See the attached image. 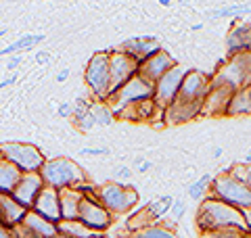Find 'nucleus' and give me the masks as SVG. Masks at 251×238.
Instances as JSON below:
<instances>
[{"instance_id":"obj_1","label":"nucleus","mask_w":251,"mask_h":238,"mask_svg":"<svg viewBox=\"0 0 251 238\" xmlns=\"http://www.w3.org/2000/svg\"><path fill=\"white\" fill-rule=\"evenodd\" d=\"M209 84L211 77L203 71H188L182 86H180L178 96L174 98V102L163 111V119H166L168 125H180L195 119L197 115H201L203 102L209 92Z\"/></svg>"},{"instance_id":"obj_2","label":"nucleus","mask_w":251,"mask_h":238,"mask_svg":"<svg viewBox=\"0 0 251 238\" xmlns=\"http://www.w3.org/2000/svg\"><path fill=\"white\" fill-rule=\"evenodd\" d=\"M197 228L201 234L214 232V230H224V228H239L247 232V224L243 217V211L230 207L214 196H205L197 209Z\"/></svg>"},{"instance_id":"obj_3","label":"nucleus","mask_w":251,"mask_h":238,"mask_svg":"<svg viewBox=\"0 0 251 238\" xmlns=\"http://www.w3.org/2000/svg\"><path fill=\"white\" fill-rule=\"evenodd\" d=\"M40 176L44 186L54 190H65V188H84L86 184V173L75 161L67 157H54L46 159L42 165Z\"/></svg>"},{"instance_id":"obj_4","label":"nucleus","mask_w":251,"mask_h":238,"mask_svg":"<svg viewBox=\"0 0 251 238\" xmlns=\"http://www.w3.org/2000/svg\"><path fill=\"white\" fill-rule=\"evenodd\" d=\"M84 192L92 194L97 201L103 205V207L111 213V215H122V213H128L130 209L136 207L138 203V192L132 186L120 184V182H111V184H103L97 190L90 188H82Z\"/></svg>"},{"instance_id":"obj_5","label":"nucleus","mask_w":251,"mask_h":238,"mask_svg":"<svg viewBox=\"0 0 251 238\" xmlns=\"http://www.w3.org/2000/svg\"><path fill=\"white\" fill-rule=\"evenodd\" d=\"M209 190H211L209 196H214V198H218V201L230 205V207H234V209H239V211L251 209V188L243 180H239L237 176H234L232 171L214 178Z\"/></svg>"},{"instance_id":"obj_6","label":"nucleus","mask_w":251,"mask_h":238,"mask_svg":"<svg viewBox=\"0 0 251 238\" xmlns=\"http://www.w3.org/2000/svg\"><path fill=\"white\" fill-rule=\"evenodd\" d=\"M84 79L92 96L99 102H107L109 92H111V57H109V50L92 54L88 65H86Z\"/></svg>"},{"instance_id":"obj_7","label":"nucleus","mask_w":251,"mask_h":238,"mask_svg":"<svg viewBox=\"0 0 251 238\" xmlns=\"http://www.w3.org/2000/svg\"><path fill=\"white\" fill-rule=\"evenodd\" d=\"M0 159H6L9 163H13L21 173H40L42 165L46 163L42 150L34 144H25V142L0 144Z\"/></svg>"},{"instance_id":"obj_8","label":"nucleus","mask_w":251,"mask_h":238,"mask_svg":"<svg viewBox=\"0 0 251 238\" xmlns=\"http://www.w3.org/2000/svg\"><path fill=\"white\" fill-rule=\"evenodd\" d=\"M145 100H153V84H149L140 75H134L128 84H124L120 90L113 92L107 98V105L111 107L113 115H120L124 109L138 105V102H145Z\"/></svg>"},{"instance_id":"obj_9","label":"nucleus","mask_w":251,"mask_h":238,"mask_svg":"<svg viewBox=\"0 0 251 238\" xmlns=\"http://www.w3.org/2000/svg\"><path fill=\"white\" fill-rule=\"evenodd\" d=\"M188 71H191V69L176 65L174 69H170L161 79H157V82H155V86H153V102H155L157 111H161V113H163V111H166L172 102H174V98L178 96L180 86H182Z\"/></svg>"},{"instance_id":"obj_10","label":"nucleus","mask_w":251,"mask_h":238,"mask_svg":"<svg viewBox=\"0 0 251 238\" xmlns=\"http://www.w3.org/2000/svg\"><path fill=\"white\" fill-rule=\"evenodd\" d=\"M77 221H82V224L86 228H90L92 232L103 234L105 230H109V226H111L113 215L92 194L84 192V198L80 203V211H77Z\"/></svg>"},{"instance_id":"obj_11","label":"nucleus","mask_w":251,"mask_h":238,"mask_svg":"<svg viewBox=\"0 0 251 238\" xmlns=\"http://www.w3.org/2000/svg\"><path fill=\"white\" fill-rule=\"evenodd\" d=\"M109 57H111V92H109L111 96L124 84H128L132 77L138 75V61L122 50H109Z\"/></svg>"},{"instance_id":"obj_12","label":"nucleus","mask_w":251,"mask_h":238,"mask_svg":"<svg viewBox=\"0 0 251 238\" xmlns=\"http://www.w3.org/2000/svg\"><path fill=\"white\" fill-rule=\"evenodd\" d=\"M174 67H176V59L172 57L168 50L161 48L159 52L151 54V57L145 59L143 63H138V75L143 79H147L149 84L155 86L157 79H161L170 69H174Z\"/></svg>"},{"instance_id":"obj_13","label":"nucleus","mask_w":251,"mask_h":238,"mask_svg":"<svg viewBox=\"0 0 251 238\" xmlns=\"http://www.w3.org/2000/svg\"><path fill=\"white\" fill-rule=\"evenodd\" d=\"M232 96H234V90L230 86L209 84V92L205 96V102H203L201 115H226Z\"/></svg>"},{"instance_id":"obj_14","label":"nucleus","mask_w":251,"mask_h":238,"mask_svg":"<svg viewBox=\"0 0 251 238\" xmlns=\"http://www.w3.org/2000/svg\"><path fill=\"white\" fill-rule=\"evenodd\" d=\"M42 188H44V182H42L40 173H23V178L19 180V184L11 196L21 205V207H25L29 211L34 207L38 194L42 192Z\"/></svg>"},{"instance_id":"obj_15","label":"nucleus","mask_w":251,"mask_h":238,"mask_svg":"<svg viewBox=\"0 0 251 238\" xmlns=\"http://www.w3.org/2000/svg\"><path fill=\"white\" fill-rule=\"evenodd\" d=\"M120 50L130 54L132 59H136L138 63H143L145 59H149L151 54L159 52L161 50V44L155 36H134V38H128L126 42H122Z\"/></svg>"},{"instance_id":"obj_16","label":"nucleus","mask_w":251,"mask_h":238,"mask_svg":"<svg viewBox=\"0 0 251 238\" xmlns=\"http://www.w3.org/2000/svg\"><path fill=\"white\" fill-rule=\"evenodd\" d=\"M31 211H36L38 215H42L44 219L52 221V224H59L61 221V203H59V190L44 186L42 192L38 194L34 207Z\"/></svg>"},{"instance_id":"obj_17","label":"nucleus","mask_w":251,"mask_h":238,"mask_svg":"<svg viewBox=\"0 0 251 238\" xmlns=\"http://www.w3.org/2000/svg\"><path fill=\"white\" fill-rule=\"evenodd\" d=\"M27 209L15 201L11 194H0V224L6 228H17L25 219Z\"/></svg>"},{"instance_id":"obj_18","label":"nucleus","mask_w":251,"mask_h":238,"mask_svg":"<svg viewBox=\"0 0 251 238\" xmlns=\"http://www.w3.org/2000/svg\"><path fill=\"white\" fill-rule=\"evenodd\" d=\"M226 50H228V57L251 52V23H241L230 29V34L226 36Z\"/></svg>"},{"instance_id":"obj_19","label":"nucleus","mask_w":251,"mask_h":238,"mask_svg":"<svg viewBox=\"0 0 251 238\" xmlns=\"http://www.w3.org/2000/svg\"><path fill=\"white\" fill-rule=\"evenodd\" d=\"M113 111L111 107L107 105V102H99V100H94L92 105H90V111H88V115L84 117V121L82 123H77L75 128L77 130H82V132H90L94 125H109L113 121Z\"/></svg>"},{"instance_id":"obj_20","label":"nucleus","mask_w":251,"mask_h":238,"mask_svg":"<svg viewBox=\"0 0 251 238\" xmlns=\"http://www.w3.org/2000/svg\"><path fill=\"white\" fill-rule=\"evenodd\" d=\"M82 198H84V190L82 188H65V190H59L61 221L77 219V211H80Z\"/></svg>"},{"instance_id":"obj_21","label":"nucleus","mask_w":251,"mask_h":238,"mask_svg":"<svg viewBox=\"0 0 251 238\" xmlns=\"http://www.w3.org/2000/svg\"><path fill=\"white\" fill-rule=\"evenodd\" d=\"M21 178L23 173L13 163H9L6 159H0V194H13Z\"/></svg>"},{"instance_id":"obj_22","label":"nucleus","mask_w":251,"mask_h":238,"mask_svg":"<svg viewBox=\"0 0 251 238\" xmlns=\"http://www.w3.org/2000/svg\"><path fill=\"white\" fill-rule=\"evenodd\" d=\"M226 115H232V117L234 115H251V86L234 92Z\"/></svg>"},{"instance_id":"obj_23","label":"nucleus","mask_w":251,"mask_h":238,"mask_svg":"<svg viewBox=\"0 0 251 238\" xmlns=\"http://www.w3.org/2000/svg\"><path fill=\"white\" fill-rule=\"evenodd\" d=\"M59 234H65L69 238H100V234L92 232L90 228H86L82 221L72 219V221H59L57 224Z\"/></svg>"},{"instance_id":"obj_24","label":"nucleus","mask_w":251,"mask_h":238,"mask_svg":"<svg viewBox=\"0 0 251 238\" xmlns=\"http://www.w3.org/2000/svg\"><path fill=\"white\" fill-rule=\"evenodd\" d=\"M44 34H25V36H21L17 42H13V44H9L6 48H2L0 50V54L2 57H13V54H17L19 50H29V48H34L36 44H40V42H44Z\"/></svg>"},{"instance_id":"obj_25","label":"nucleus","mask_w":251,"mask_h":238,"mask_svg":"<svg viewBox=\"0 0 251 238\" xmlns=\"http://www.w3.org/2000/svg\"><path fill=\"white\" fill-rule=\"evenodd\" d=\"M251 13V4H232V6H218L207 13L209 19H222V17H237L243 19L245 15Z\"/></svg>"},{"instance_id":"obj_26","label":"nucleus","mask_w":251,"mask_h":238,"mask_svg":"<svg viewBox=\"0 0 251 238\" xmlns=\"http://www.w3.org/2000/svg\"><path fill=\"white\" fill-rule=\"evenodd\" d=\"M211 182H214V176H209V173H203L199 180H195L193 184L188 186V190H186L188 196H191L193 201H199V198H203V196H205V192L209 190Z\"/></svg>"},{"instance_id":"obj_27","label":"nucleus","mask_w":251,"mask_h":238,"mask_svg":"<svg viewBox=\"0 0 251 238\" xmlns=\"http://www.w3.org/2000/svg\"><path fill=\"white\" fill-rule=\"evenodd\" d=\"M130 238H178V236L163 226H149V228H143V230H138V232H134Z\"/></svg>"},{"instance_id":"obj_28","label":"nucleus","mask_w":251,"mask_h":238,"mask_svg":"<svg viewBox=\"0 0 251 238\" xmlns=\"http://www.w3.org/2000/svg\"><path fill=\"white\" fill-rule=\"evenodd\" d=\"M201 238H251V234L239 228H224V230H214V232H205Z\"/></svg>"},{"instance_id":"obj_29","label":"nucleus","mask_w":251,"mask_h":238,"mask_svg":"<svg viewBox=\"0 0 251 238\" xmlns=\"http://www.w3.org/2000/svg\"><path fill=\"white\" fill-rule=\"evenodd\" d=\"M90 105H92V102L86 100V98H75V102H74V113H72V119H74L75 125L84 121V117L88 115V111H90Z\"/></svg>"},{"instance_id":"obj_30","label":"nucleus","mask_w":251,"mask_h":238,"mask_svg":"<svg viewBox=\"0 0 251 238\" xmlns=\"http://www.w3.org/2000/svg\"><path fill=\"white\" fill-rule=\"evenodd\" d=\"M232 173L251 188V165H239L237 169H232Z\"/></svg>"},{"instance_id":"obj_31","label":"nucleus","mask_w":251,"mask_h":238,"mask_svg":"<svg viewBox=\"0 0 251 238\" xmlns=\"http://www.w3.org/2000/svg\"><path fill=\"white\" fill-rule=\"evenodd\" d=\"M80 155H84V157H105V155H109V148H105V146H100V148L84 146V148L80 150Z\"/></svg>"},{"instance_id":"obj_32","label":"nucleus","mask_w":251,"mask_h":238,"mask_svg":"<svg viewBox=\"0 0 251 238\" xmlns=\"http://www.w3.org/2000/svg\"><path fill=\"white\" fill-rule=\"evenodd\" d=\"M184 211H186V205H184V201H174V205H172V209H170V213H172V217L174 219H180L184 215Z\"/></svg>"},{"instance_id":"obj_33","label":"nucleus","mask_w":251,"mask_h":238,"mask_svg":"<svg viewBox=\"0 0 251 238\" xmlns=\"http://www.w3.org/2000/svg\"><path fill=\"white\" fill-rule=\"evenodd\" d=\"M72 113H74V102H61L57 109L59 117H72Z\"/></svg>"},{"instance_id":"obj_34","label":"nucleus","mask_w":251,"mask_h":238,"mask_svg":"<svg viewBox=\"0 0 251 238\" xmlns=\"http://www.w3.org/2000/svg\"><path fill=\"white\" fill-rule=\"evenodd\" d=\"M21 54H13V57H9V63H6V69H9V71H15V69H17L19 65H21Z\"/></svg>"},{"instance_id":"obj_35","label":"nucleus","mask_w":251,"mask_h":238,"mask_svg":"<svg viewBox=\"0 0 251 238\" xmlns=\"http://www.w3.org/2000/svg\"><path fill=\"white\" fill-rule=\"evenodd\" d=\"M0 238H17L15 236V228H6L0 224Z\"/></svg>"},{"instance_id":"obj_36","label":"nucleus","mask_w":251,"mask_h":238,"mask_svg":"<svg viewBox=\"0 0 251 238\" xmlns=\"http://www.w3.org/2000/svg\"><path fill=\"white\" fill-rule=\"evenodd\" d=\"M15 82H17V73H11V75L6 77V79H2V82H0V90L9 88V86H13Z\"/></svg>"},{"instance_id":"obj_37","label":"nucleus","mask_w":251,"mask_h":238,"mask_svg":"<svg viewBox=\"0 0 251 238\" xmlns=\"http://www.w3.org/2000/svg\"><path fill=\"white\" fill-rule=\"evenodd\" d=\"M36 61L42 63V65H46V63H50V54L46 52V50H38L36 52Z\"/></svg>"},{"instance_id":"obj_38","label":"nucleus","mask_w":251,"mask_h":238,"mask_svg":"<svg viewBox=\"0 0 251 238\" xmlns=\"http://www.w3.org/2000/svg\"><path fill=\"white\" fill-rule=\"evenodd\" d=\"M136 163H138V171H140V173H147L149 169L153 167V163H151V161H140V159H138Z\"/></svg>"},{"instance_id":"obj_39","label":"nucleus","mask_w":251,"mask_h":238,"mask_svg":"<svg viewBox=\"0 0 251 238\" xmlns=\"http://www.w3.org/2000/svg\"><path fill=\"white\" fill-rule=\"evenodd\" d=\"M67 77H69V69H61L57 73V82L63 84V82H67Z\"/></svg>"},{"instance_id":"obj_40","label":"nucleus","mask_w":251,"mask_h":238,"mask_svg":"<svg viewBox=\"0 0 251 238\" xmlns=\"http://www.w3.org/2000/svg\"><path fill=\"white\" fill-rule=\"evenodd\" d=\"M117 178H126V180H130L132 178V171L128 167H122V169H117Z\"/></svg>"},{"instance_id":"obj_41","label":"nucleus","mask_w":251,"mask_h":238,"mask_svg":"<svg viewBox=\"0 0 251 238\" xmlns=\"http://www.w3.org/2000/svg\"><path fill=\"white\" fill-rule=\"evenodd\" d=\"M243 217H245V224H247V232L251 234V209L243 211Z\"/></svg>"},{"instance_id":"obj_42","label":"nucleus","mask_w":251,"mask_h":238,"mask_svg":"<svg viewBox=\"0 0 251 238\" xmlns=\"http://www.w3.org/2000/svg\"><path fill=\"white\" fill-rule=\"evenodd\" d=\"M222 153H224V148L216 146V148H214V159H220V157H222Z\"/></svg>"},{"instance_id":"obj_43","label":"nucleus","mask_w":251,"mask_h":238,"mask_svg":"<svg viewBox=\"0 0 251 238\" xmlns=\"http://www.w3.org/2000/svg\"><path fill=\"white\" fill-rule=\"evenodd\" d=\"M243 165H251V150H249L245 157H243Z\"/></svg>"},{"instance_id":"obj_44","label":"nucleus","mask_w":251,"mask_h":238,"mask_svg":"<svg viewBox=\"0 0 251 238\" xmlns=\"http://www.w3.org/2000/svg\"><path fill=\"white\" fill-rule=\"evenodd\" d=\"M199 29H203V23H195V25H193V31H199Z\"/></svg>"},{"instance_id":"obj_45","label":"nucleus","mask_w":251,"mask_h":238,"mask_svg":"<svg viewBox=\"0 0 251 238\" xmlns=\"http://www.w3.org/2000/svg\"><path fill=\"white\" fill-rule=\"evenodd\" d=\"M4 34H9V31H6V29H0V38H2Z\"/></svg>"},{"instance_id":"obj_46","label":"nucleus","mask_w":251,"mask_h":238,"mask_svg":"<svg viewBox=\"0 0 251 238\" xmlns=\"http://www.w3.org/2000/svg\"><path fill=\"white\" fill-rule=\"evenodd\" d=\"M54 238H69V236H65V234H57V236H54Z\"/></svg>"}]
</instances>
